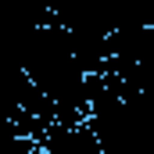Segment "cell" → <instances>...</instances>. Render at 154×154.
I'll use <instances>...</instances> for the list:
<instances>
[{
	"mask_svg": "<svg viewBox=\"0 0 154 154\" xmlns=\"http://www.w3.org/2000/svg\"><path fill=\"white\" fill-rule=\"evenodd\" d=\"M39 154H104V147L86 122H57L47 133Z\"/></svg>",
	"mask_w": 154,
	"mask_h": 154,
	"instance_id": "cell-1",
	"label": "cell"
}]
</instances>
